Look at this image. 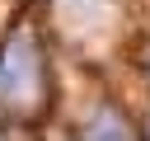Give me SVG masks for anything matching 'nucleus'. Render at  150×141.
I'll return each instance as SVG.
<instances>
[{
    "label": "nucleus",
    "mask_w": 150,
    "mask_h": 141,
    "mask_svg": "<svg viewBox=\"0 0 150 141\" xmlns=\"http://www.w3.org/2000/svg\"><path fill=\"white\" fill-rule=\"evenodd\" d=\"M38 56L28 47V38H14L0 52V99H28L38 94Z\"/></svg>",
    "instance_id": "nucleus-1"
},
{
    "label": "nucleus",
    "mask_w": 150,
    "mask_h": 141,
    "mask_svg": "<svg viewBox=\"0 0 150 141\" xmlns=\"http://www.w3.org/2000/svg\"><path fill=\"white\" fill-rule=\"evenodd\" d=\"M145 70H150V56H145Z\"/></svg>",
    "instance_id": "nucleus-2"
},
{
    "label": "nucleus",
    "mask_w": 150,
    "mask_h": 141,
    "mask_svg": "<svg viewBox=\"0 0 150 141\" xmlns=\"http://www.w3.org/2000/svg\"><path fill=\"white\" fill-rule=\"evenodd\" d=\"M145 141H150V132H145Z\"/></svg>",
    "instance_id": "nucleus-3"
}]
</instances>
